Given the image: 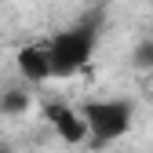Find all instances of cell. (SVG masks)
<instances>
[{"instance_id":"6da1fadb","label":"cell","mask_w":153,"mask_h":153,"mask_svg":"<svg viewBox=\"0 0 153 153\" xmlns=\"http://www.w3.org/2000/svg\"><path fill=\"white\" fill-rule=\"evenodd\" d=\"M99 44V18H88V22H76L62 33H55L51 40H44L48 48V62H51V76H69L76 69H84L95 55Z\"/></svg>"},{"instance_id":"277c9868","label":"cell","mask_w":153,"mask_h":153,"mask_svg":"<svg viewBox=\"0 0 153 153\" xmlns=\"http://www.w3.org/2000/svg\"><path fill=\"white\" fill-rule=\"evenodd\" d=\"M18 73H22L29 84H44V80H51L48 48H44V44H29V48H22V51H18Z\"/></svg>"},{"instance_id":"7a4b0ae2","label":"cell","mask_w":153,"mask_h":153,"mask_svg":"<svg viewBox=\"0 0 153 153\" xmlns=\"http://www.w3.org/2000/svg\"><path fill=\"white\" fill-rule=\"evenodd\" d=\"M80 117L88 128V139L95 146H106V142H117L120 135H128L135 109L124 99H91L80 106Z\"/></svg>"},{"instance_id":"5b68a950","label":"cell","mask_w":153,"mask_h":153,"mask_svg":"<svg viewBox=\"0 0 153 153\" xmlns=\"http://www.w3.org/2000/svg\"><path fill=\"white\" fill-rule=\"evenodd\" d=\"M29 106V91L26 88H7L0 95V113H26Z\"/></svg>"},{"instance_id":"8992f818","label":"cell","mask_w":153,"mask_h":153,"mask_svg":"<svg viewBox=\"0 0 153 153\" xmlns=\"http://www.w3.org/2000/svg\"><path fill=\"white\" fill-rule=\"evenodd\" d=\"M131 62H135V69H153V40H142L131 51Z\"/></svg>"},{"instance_id":"52a82bcc","label":"cell","mask_w":153,"mask_h":153,"mask_svg":"<svg viewBox=\"0 0 153 153\" xmlns=\"http://www.w3.org/2000/svg\"><path fill=\"white\" fill-rule=\"evenodd\" d=\"M0 153H7V149H0Z\"/></svg>"},{"instance_id":"3957f363","label":"cell","mask_w":153,"mask_h":153,"mask_svg":"<svg viewBox=\"0 0 153 153\" xmlns=\"http://www.w3.org/2000/svg\"><path fill=\"white\" fill-rule=\"evenodd\" d=\"M48 117L55 124V131L62 135V142H84L88 139V128H84V117L76 106H66V102H48Z\"/></svg>"}]
</instances>
